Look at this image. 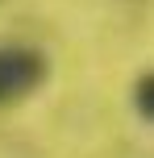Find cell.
<instances>
[{
    "label": "cell",
    "mask_w": 154,
    "mask_h": 158,
    "mask_svg": "<svg viewBox=\"0 0 154 158\" xmlns=\"http://www.w3.org/2000/svg\"><path fill=\"white\" fill-rule=\"evenodd\" d=\"M50 75V63L33 46H0V104L33 96Z\"/></svg>",
    "instance_id": "6da1fadb"
},
{
    "label": "cell",
    "mask_w": 154,
    "mask_h": 158,
    "mask_svg": "<svg viewBox=\"0 0 154 158\" xmlns=\"http://www.w3.org/2000/svg\"><path fill=\"white\" fill-rule=\"evenodd\" d=\"M133 108H138L142 121L154 125V71L138 75V83H133Z\"/></svg>",
    "instance_id": "7a4b0ae2"
}]
</instances>
